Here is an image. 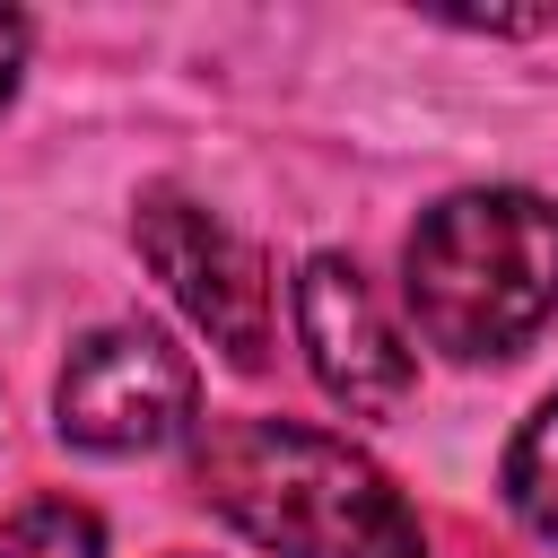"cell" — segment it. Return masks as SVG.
I'll list each match as a JSON object with an SVG mask.
<instances>
[{
    "label": "cell",
    "mask_w": 558,
    "mask_h": 558,
    "mask_svg": "<svg viewBox=\"0 0 558 558\" xmlns=\"http://www.w3.org/2000/svg\"><path fill=\"white\" fill-rule=\"evenodd\" d=\"M192 488L270 558H427L401 488L331 427L218 418L192 445Z\"/></svg>",
    "instance_id": "6da1fadb"
},
{
    "label": "cell",
    "mask_w": 558,
    "mask_h": 558,
    "mask_svg": "<svg viewBox=\"0 0 558 558\" xmlns=\"http://www.w3.org/2000/svg\"><path fill=\"white\" fill-rule=\"evenodd\" d=\"M401 296L427 349L488 366L558 314V201L523 183L445 192L401 244Z\"/></svg>",
    "instance_id": "7a4b0ae2"
},
{
    "label": "cell",
    "mask_w": 558,
    "mask_h": 558,
    "mask_svg": "<svg viewBox=\"0 0 558 558\" xmlns=\"http://www.w3.org/2000/svg\"><path fill=\"white\" fill-rule=\"evenodd\" d=\"M52 427L78 453H166L201 427V375L157 323H96L61 384H52Z\"/></svg>",
    "instance_id": "3957f363"
},
{
    "label": "cell",
    "mask_w": 558,
    "mask_h": 558,
    "mask_svg": "<svg viewBox=\"0 0 558 558\" xmlns=\"http://www.w3.org/2000/svg\"><path fill=\"white\" fill-rule=\"evenodd\" d=\"M131 244L148 253V270L166 279V296L192 314V331H209V349H227V366H262L270 357V262L183 183H148L131 201Z\"/></svg>",
    "instance_id": "277c9868"
},
{
    "label": "cell",
    "mask_w": 558,
    "mask_h": 558,
    "mask_svg": "<svg viewBox=\"0 0 558 558\" xmlns=\"http://www.w3.org/2000/svg\"><path fill=\"white\" fill-rule=\"evenodd\" d=\"M288 314H296V340H305L314 384L349 418H392L418 392V357H410L401 323L384 314V296L366 288V270L349 253H305V270L288 288Z\"/></svg>",
    "instance_id": "5b68a950"
},
{
    "label": "cell",
    "mask_w": 558,
    "mask_h": 558,
    "mask_svg": "<svg viewBox=\"0 0 558 558\" xmlns=\"http://www.w3.org/2000/svg\"><path fill=\"white\" fill-rule=\"evenodd\" d=\"M506 506H514V523L532 532V541H549L558 549V392L514 427V445H506Z\"/></svg>",
    "instance_id": "8992f818"
},
{
    "label": "cell",
    "mask_w": 558,
    "mask_h": 558,
    "mask_svg": "<svg viewBox=\"0 0 558 558\" xmlns=\"http://www.w3.org/2000/svg\"><path fill=\"white\" fill-rule=\"evenodd\" d=\"M0 558H105V523L70 497H35L0 514Z\"/></svg>",
    "instance_id": "52a82bcc"
},
{
    "label": "cell",
    "mask_w": 558,
    "mask_h": 558,
    "mask_svg": "<svg viewBox=\"0 0 558 558\" xmlns=\"http://www.w3.org/2000/svg\"><path fill=\"white\" fill-rule=\"evenodd\" d=\"M17 70H26V17L0 9V105L17 96Z\"/></svg>",
    "instance_id": "ba28073f"
}]
</instances>
